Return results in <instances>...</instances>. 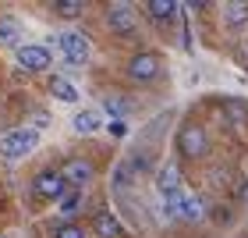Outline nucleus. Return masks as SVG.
<instances>
[{
    "instance_id": "1",
    "label": "nucleus",
    "mask_w": 248,
    "mask_h": 238,
    "mask_svg": "<svg viewBox=\"0 0 248 238\" xmlns=\"http://www.w3.org/2000/svg\"><path fill=\"white\" fill-rule=\"evenodd\" d=\"M36 146H39L36 128H15V132L0 135V156H4V160H25Z\"/></svg>"
},
{
    "instance_id": "2",
    "label": "nucleus",
    "mask_w": 248,
    "mask_h": 238,
    "mask_svg": "<svg viewBox=\"0 0 248 238\" xmlns=\"http://www.w3.org/2000/svg\"><path fill=\"white\" fill-rule=\"evenodd\" d=\"M177 150H181L185 156H191V160H199V156H206L209 150V139H206V128L195 121L181 124V132H177Z\"/></svg>"
},
{
    "instance_id": "3",
    "label": "nucleus",
    "mask_w": 248,
    "mask_h": 238,
    "mask_svg": "<svg viewBox=\"0 0 248 238\" xmlns=\"http://www.w3.org/2000/svg\"><path fill=\"white\" fill-rule=\"evenodd\" d=\"M57 47L64 50V61H67V64H85L89 53H93L89 36H85V32H75V29L61 32V36H57Z\"/></svg>"
},
{
    "instance_id": "4",
    "label": "nucleus",
    "mask_w": 248,
    "mask_h": 238,
    "mask_svg": "<svg viewBox=\"0 0 248 238\" xmlns=\"http://www.w3.org/2000/svg\"><path fill=\"white\" fill-rule=\"evenodd\" d=\"M50 64H53L50 47H43V43H25V47H18V68L21 71H46Z\"/></svg>"
},
{
    "instance_id": "5",
    "label": "nucleus",
    "mask_w": 248,
    "mask_h": 238,
    "mask_svg": "<svg viewBox=\"0 0 248 238\" xmlns=\"http://www.w3.org/2000/svg\"><path fill=\"white\" fill-rule=\"evenodd\" d=\"M32 188H36V196H39V199H50V203H57L64 192H67L61 171H53V167H43V171L36 174V181H32Z\"/></svg>"
},
{
    "instance_id": "6",
    "label": "nucleus",
    "mask_w": 248,
    "mask_h": 238,
    "mask_svg": "<svg viewBox=\"0 0 248 238\" xmlns=\"http://www.w3.org/2000/svg\"><path fill=\"white\" fill-rule=\"evenodd\" d=\"M128 75L135 78V82H149V78H156V75H160V53H153V50L135 53V57L128 61Z\"/></svg>"
},
{
    "instance_id": "7",
    "label": "nucleus",
    "mask_w": 248,
    "mask_h": 238,
    "mask_svg": "<svg viewBox=\"0 0 248 238\" xmlns=\"http://www.w3.org/2000/svg\"><path fill=\"white\" fill-rule=\"evenodd\" d=\"M156 192L163 196V206L177 203V196H181V174H177V167H160L156 171Z\"/></svg>"
},
{
    "instance_id": "8",
    "label": "nucleus",
    "mask_w": 248,
    "mask_h": 238,
    "mask_svg": "<svg viewBox=\"0 0 248 238\" xmlns=\"http://www.w3.org/2000/svg\"><path fill=\"white\" fill-rule=\"evenodd\" d=\"M61 178H64V185H71V188H82L85 181H93V164L82 160V156H71L64 167H61Z\"/></svg>"
},
{
    "instance_id": "9",
    "label": "nucleus",
    "mask_w": 248,
    "mask_h": 238,
    "mask_svg": "<svg viewBox=\"0 0 248 238\" xmlns=\"http://www.w3.org/2000/svg\"><path fill=\"white\" fill-rule=\"evenodd\" d=\"M107 25L110 32H121V36H128V32H135V25H139V18H135V11L128 4H114L107 11Z\"/></svg>"
},
{
    "instance_id": "10",
    "label": "nucleus",
    "mask_w": 248,
    "mask_h": 238,
    "mask_svg": "<svg viewBox=\"0 0 248 238\" xmlns=\"http://www.w3.org/2000/svg\"><path fill=\"white\" fill-rule=\"evenodd\" d=\"M93 231H96L99 238H121V235H124L121 221H117L110 210H103V213H96V217H93Z\"/></svg>"
},
{
    "instance_id": "11",
    "label": "nucleus",
    "mask_w": 248,
    "mask_h": 238,
    "mask_svg": "<svg viewBox=\"0 0 248 238\" xmlns=\"http://www.w3.org/2000/svg\"><path fill=\"white\" fill-rule=\"evenodd\" d=\"M174 210L181 213V217H188V221H199L202 213H206V206H202V199L195 196V192H181L177 203H174Z\"/></svg>"
},
{
    "instance_id": "12",
    "label": "nucleus",
    "mask_w": 248,
    "mask_h": 238,
    "mask_svg": "<svg viewBox=\"0 0 248 238\" xmlns=\"http://www.w3.org/2000/svg\"><path fill=\"white\" fill-rule=\"evenodd\" d=\"M71 128H75L78 135H93V132L103 128V118H99L96 110H78V114L71 118Z\"/></svg>"
},
{
    "instance_id": "13",
    "label": "nucleus",
    "mask_w": 248,
    "mask_h": 238,
    "mask_svg": "<svg viewBox=\"0 0 248 238\" xmlns=\"http://www.w3.org/2000/svg\"><path fill=\"white\" fill-rule=\"evenodd\" d=\"M223 21L231 29L248 25V0H234V4H223Z\"/></svg>"
},
{
    "instance_id": "14",
    "label": "nucleus",
    "mask_w": 248,
    "mask_h": 238,
    "mask_svg": "<svg viewBox=\"0 0 248 238\" xmlns=\"http://www.w3.org/2000/svg\"><path fill=\"white\" fill-rule=\"evenodd\" d=\"M145 11H149L153 21H170V18L177 15V4H174V0H149Z\"/></svg>"
},
{
    "instance_id": "15",
    "label": "nucleus",
    "mask_w": 248,
    "mask_h": 238,
    "mask_svg": "<svg viewBox=\"0 0 248 238\" xmlns=\"http://www.w3.org/2000/svg\"><path fill=\"white\" fill-rule=\"evenodd\" d=\"M50 93L57 100H64V103H78V89L67 78H50Z\"/></svg>"
},
{
    "instance_id": "16",
    "label": "nucleus",
    "mask_w": 248,
    "mask_h": 238,
    "mask_svg": "<svg viewBox=\"0 0 248 238\" xmlns=\"http://www.w3.org/2000/svg\"><path fill=\"white\" fill-rule=\"evenodd\" d=\"M57 206H61V213H78L85 206V196H82V188H67L64 196L57 199Z\"/></svg>"
},
{
    "instance_id": "17",
    "label": "nucleus",
    "mask_w": 248,
    "mask_h": 238,
    "mask_svg": "<svg viewBox=\"0 0 248 238\" xmlns=\"http://www.w3.org/2000/svg\"><path fill=\"white\" fill-rule=\"evenodd\" d=\"M21 36V25L15 18H0V43H18Z\"/></svg>"
},
{
    "instance_id": "18",
    "label": "nucleus",
    "mask_w": 248,
    "mask_h": 238,
    "mask_svg": "<svg viewBox=\"0 0 248 238\" xmlns=\"http://www.w3.org/2000/svg\"><path fill=\"white\" fill-rule=\"evenodd\" d=\"M82 11H85L82 0H57V15L61 18H82Z\"/></svg>"
},
{
    "instance_id": "19",
    "label": "nucleus",
    "mask_w": 248,
    "mask_h": 238,
    "mask_svg": "<svg viewBox=\"0 0 248 238\" xmlns=\"http://www.w3.org/2000/svg\"><path fill=\"white\" fill-rule=\"evenodd\" d=\"M103 110H107L110 118H117V121H121V118H128V107H124L121 100H110V96L103 100Z\"/></svg>"
},
{
    "instance_id": "20",
    "label": "nucleus",
    "mask_w": 248,
    "mask_h": 238,
    "mask_svg": "<svg viewBox=\"0 0 248 238\" xmlns=\"http://www.w3.org/2000/svg\"><path fill=\"white\" fill-rule=\"evenodd\" d=\"M53 238H85V231H82V224H61L53 231Z\"/></svg>"
},
{
    "instance_id": "21",
    "label": "nucleus",
    "mask_w": 248,
    "mask_h": 238,
    "mask_svg": "<svg viewBox=\"0 0 248 238\" xmlns=\"http://www.w3.org/2000/svg\"><path fill=\"white\" fill-rule=\"evenodd\" d=\"M238 199H241V203H248V178L241 181V188H238Z\"/></svg>"
}]
</instances>
